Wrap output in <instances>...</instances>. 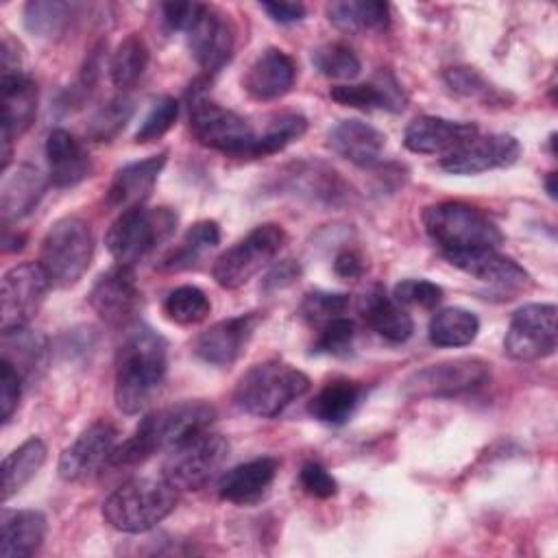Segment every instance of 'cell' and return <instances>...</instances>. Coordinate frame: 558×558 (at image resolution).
<instances>
[{
    "label": "cell",
    "mask_w": 558,
    "mask_h": 558,
    "mask_svg": "<svg viewBox=\"0 0 558 558\" xmlns=\"http://www.w3.org/2000/svg\"><path fill=\"white\" fill-rule=\"evenodd\" d=\"M279 462L275 458H255L225 471L218 480V495L238 506L257 504L272 486Z\"/></svg>",
    "instance_id": "obj_24"
},
{
    "label": "cell",
    "mask_w": 558,
    "mask_h": 558,
    "mask_svg": "<svg viewBox=\"0 0 558 558\" xmlns=\"http://www.w3.org/2000/svg\"><path fill=\"white\" fill-rule=\"evenodd\" d=\"M168 153H159V155H150L142 161H133L122 166L109 190H107V203L111 207H118L120 211L131 209V207H140L144 205V201L150 196L163 166H166Z\"/></svg>",
    "instance_id": "obj_23"
},
{
    "label": "cell",
    "mask_w": 558,
    "mask_h": 558,
    "mask_svg": "<svg viewBox=\"0 0 558 558\" xmlns=\"http://www.w3.org/2000/svg\"><path fill=\"white\" fill-rule=\"evenodd\" d=\"M118 445V429L111 421H96L83 429L59 456V475L65 482H85L109 466Z\"/></svg>",
    "instance_id": "obj_14"
},
{
    "label": "cell",
    "mask_w": 558,
    "mask_h": 558,
    "mask_svg": "<svg viewBox=\"0 0 558 558\" xmlns=\"http://www.w3.org/2000/svg\"><path fill=\"white\" fill-rule=\"evenodd\" d=\"M22 386H24L22 375L7 360H0V412H2L4 425L13 418L17 410Z\"/></svg>",
    "instance_id": "obj_49"
},
{
    "label": "cell",
    "mask_w": 558,
    "mask_h": 558,
    "mask_svg": "<svg viewBox=\"0 0 558 558\" xmlns=\"http://www.w3.org/2000/svg\"><path fill=\"white\" fill-rule=\"evenodd\" d=\"M259 325V314H240L222 318L194 340V353L214 366H231L240 360Z\"/></svg>",
    "instance_id": "obj_18"
},
{
    "label": "cell",
    "mask_w": 558,
    "mask_h": 558,
    "mask_svg": "<svg viewBox=\"0 0 558 558\" xmlns=\"http://www.w3.org/2000/svg\"><path fill=\"white\" fill-rule=\"evenodd\" d=\"M286 231L281 225L264 222L253 227L244 238L233 242L211 266V275L218 286L235 290L244 286L253 275L268 266L286 244Z\"/></svg>",
    "instance_id": "obj_9"
},
{
    "label": "cell",
    "mask_w": 558,
    "mask_h": 558,
    "mask_svg": "<svg viewBox=\"0 0 558 558\" xmlns=\"http://www.w3.org/2000/svg\"><path fill=\"white\" fill-rule=\"evenodd\" d=\"M211 312L207 294L196 286H179L163 301V314L179 325H196Z\"/></svg>",
    "instance_id": "obj_41"
},
{
    "label": "cell",
    "mask_w": 558,
    "mask_h": 558,
    "mask_svg": "<svg viewBox=\"0 0 558 558\" xmlns=\"http://www.w3.org/2000/svg\"><path fill=\"white\" fill-rule=\"evenodd\" d=\"M423 227L442 253L497 248L504 240L499 227L484 211L460 201H442L425 207Z\"/></svg>",
    "instance_id": "obj_5"
},
{
    "label": "cell",
    "mask_w": 558,
    "mask_h": 558,
    "mask_svg": "<svg viewBox=\"0 0 558 558\" xmlns=\"http://www.w3.org/2000/svg\"><path fill=\"white\" fill-rule=\"evenodd\" d=\"M490 377V368L480 357H456L414 371L403 381V392L412 399L458 397L482 388Z\"/></svg>",
    "instance_id": "obj_11"
},
{
    "label": "cell",
    "mask_w": 558,
    "mask_h": 558,
    "mask_svg": "<svg viewBox=\"0 0 558 558\" xmlns=\"http://www.w3.org/2000/svg\"><path fill=\"white\" fill-rule=\"evenodd\" d=\"M177 506V488L163 477H133L120 484L102 504L105 521L126 534H140L161 523Z\"/></svg>",
    "instance_id": "obj_3"
},
{
    "label": "cell",
    "mask_w": 558,
    "mask_h": 558,
    "mask_svg": "<svg viewBox=\"0 0 558 558\" xmlns=\"http://www.w3.org/2000/svg\"><path fill=\"white\" fill-rule=\"evenodd\" d=\"M445 83L460 96H466V98H477V100H493V96L497 94L495 87H490V83L473 68H449L445 70L442 74Z\"/></svg>",
    "instance_id": "obj_47"
},
{
    "label": "cell",
    "mask_w": 558,
    "mask_h": 558,
    "mask_svg": "<svg viewBox=\"0 0 558 558\" xmlns=\"http://www.w3.org/2000/svg\"><path fill=\"white\" fill-rule=\"evenodd\" d=\"M2 333V360H7L24 379V384H35L48 366V340L41 331L28 325L0 331Z\"/></svg>",
    "instance_id": "obj_28"
},
{
    "label": "cell",
    "mask_w": 558,
    "mask_h": 558,
    "mask_svg": "<svg viewBox=\"0 0 558 558\" xmlns=\"http://www.w3.org/2000/svg\"><path fill=\"white\" fill-rule=\"evenodd\" d=\"M355 340V323L347 316H338L318 327L312 351L325 355H347Z\"/></svg>",
    "instance_id": "obj_44"
},
{
    "label": "cell",
    "mask_w": 558,
    "mask_h": 558,
    "mask_svg": "<svg viewBox=\"0 0 558 558\" xmlns=\"http://www.w3.org/2000/svg\"><path fill=\"white\" fill-rule=\"evenodd\" d=\"M190 129L203 146L220 150L229 157L251 159V148L257 133L248 120L235 111L196 96L190 105Z\"/></svg>",
    "instance_id": "obj_10"
},
{
    "label": "cell",
    "mask_w": 558,
    "mask_h": 558,
    "mask_svg": "<svg viewBox=\"0 0 558 558\" xmlns=\"http://www.w3.org/2000/svg\"><path fill=\"white\" fill-rule=\"evenodd\" d=\"M307 390L310 377L303 371L279 360H266L240 377L233 399L244 412L272 418Z\"/></svg>",
    "instance_id": "obj_4"
},
{
    "label": "cell",
    "mask_w": 558,
    "mask_h": 558,
    "mask_svg": "<svg viewBox=\"0 0 558 558\" xmlns=\"http://www.w3.org/2000/svg\"><path fill=\"white\" fill-rule=\"evenodd\" d=\"M307 131V120L299 113H277L266 122L264 133H257L251 148V159L268 157L283 150L288 144L301 140Z\"/></svg>",
    "instance_id": "obj_38"
},
{
    "label": "cell",
    "mask_w": 558,
    "mask_h": 558,
    "mask_svg": "<svg viewBox=\"0 0 558 558\" xmlns=\"http://www.w3.org/2000/svg\"><path fill=\"white\" fill-rule=\"evenodd\" d=\"M364 397V388L351 379H333L327 381L314 399L307 403V412L329 425H340L351 418Z\"/></svg>",
    "instance_id": "obj_33"
},
{
    "label": "cell",
    "mask_w": 558,
    "mask_h": 558,
    "mask_svg": "<svg viewBox=\"0 0 558 558\" xmlns=\"http://www.w3.org/2000/svg\"><path fill=\"white\" fill-rule=\"evenodd\" d=\"M131 116H133V100L124 94H118L94 111L85 129L87 137H92L94 142H111L126 126Z\"/></svg>",
    "instance_id": "obj_40"
},
{
    "label": "cell",
    "mask_w": 558,
    "mask_h": 558,
    "mask_svg": "<svg viewBox=\"0 0 558 558\" xmlns=\"http://www.w3.org/2000/svg\"><path fill=\"white\" fill-rule=\"evenodd\" d=\"M294 78L296 65L292 57L279 48H266L248 65L242 85L255 100H275L292 89Z\"/></svg>",
    "instance_id": "obj_22"
},
{
    "label": "cell",
    "mask_w": 558,
    "mask_h": 558,
    "mask_svg": "<svg viewBox=\"0 0 558 558\" xmlns=\"http://www.w3.org/2000/svg\"><path fill=\"white\" fill-rule=\"evenodd\" d=\"M46 161L48 179L54 187H72L89 177L92 161L81 144L70 131L52 129L46 137Z\"/></svg>",
    "instance_id": "obj_25"
},
{
    "label": "cell",
    "mask_w": 558,
    "mask_h": 558,
    "mask_svg": "<svg viewBox=\"0 0 558 558\" xmlns=\"http://www.w3.org/2000/svg\"><path fill=\"white\" fill-rule=\"evenodd\" d=\"M52 281L37 262H24L2 275L0 331L24 327L39 312Z\"/></svg>",
    "instance_id": "obj_13"
},
{
    "label": "cell",
    "mask_w": 558,
    "mask_h": 558,
    "mask_svg": "<svg viewBox=\"0 0 558 558\" xmlns=\"http://www.w3.org/2000/svg\"><path fill=\"white\" fill-rule=\"evenodd\" d=\"M477 133V126L471 122H458L438 116H418L405 126L403 144L412 153L445 157Z\"/></svg>",
    "instance_id": "obj_20"
},
{
    "label": "cell",
    "mask_w": 558,
    "mask_h": 558,
    "mask_svg": "<svg viewBox=\"0 0 558 558\" xmlns=\"http://www.w3.org/2000/svg\"><path fill=\"white\" fill-rule=\"evenodd\" d=\"M0 527V556L26 558L41 547L48 525L39 510H2Z\"/></svg>",
    "instance_id": "obj_29"
},
{
    "label": "cell",
    "mask_w": 558,
    "mask_h": 558,
    "mask_svg": "<svg viewBox=\"0 0 558 558\" xmlns=\"http://www.w3.org/2000/svg\"><path fill=\"white\" fill-rule=\"evenodd\" d=\"M168 373V344L146 325L126 333L116 355L113 399L120 412L137 414L163 386Z\"/></svg>",
    "instance_id": "obj_1"
},
{
    "label": "cell",
    "mask_w": 558,
    "mask_h": 558,
    "mask_svg": "<svg viewBox=\"0 0 558 558\" xmlns=\"http://www.w3.org/2000/svg\"><path fill=\"white\" fill-rule=\"evenodd\" d=\"M360 314L377 336L395 344L405 342L414 331L410 314L381 286H373L360 296Z\"/></svg>",
    "instance_id": "obj_27"
},
{
    "label": "cell",
    "mask_w": 558,
    "mask_h": 558,
    "mask_svg": "<svg viewBox=\"0 0 558 558\" xmlns=\"http://www.w3.org/2000/svg\"><path fill=\"white\" fill-rule=\"evenodd\" d=\"M227 458V438L222 434L203 429L168 451L161 466V477L177 490H201L218 475Z\"/></svg>",
    "instance_id": "obj_8"
},
{
    "label": "cell",
    "mask_w": 558,
    "mask_h": 558,
    "mask_svg": "<svg viewBox=\"0 0 558 558\" xmlns=\"http://www.w3.org/2000/svg\"><path fill=\"white\" fill-rule=\"evenodd\" d=\"M87 301L105 325L126 327L142 307V292L133 266L118 264L102 272L96 279Z\"/></svg>",
    "instance_id": "obj_15"
},
{
    "label": "cell",
    "mask_w": 558,
    "mask_h": 558,
    "mask_svg": "<svg viewBox=\"0 0 558 558\" xmlns=\"http://www.w3.org/2000/svg\"><path fill=\"white\" fill-rule=\"evenodd\" d=\"M299 277H301V266L294 259H281L264 277V290H268V292L283 290V288L292 286L294 281H299Z\"/></svg>",
    "instance_id": "obj_51"
},
{
    "label": "cell",
    "mask_w": 558,
    "mask_h": 558,
    "mask_svg": "<svg viewBox=\"0 0 558 558\" xmlns=\"http://www.w3.org/2000/svg\"><path fill=\"white\" fill-rule=\"evenodd\" d=\"M349 294L344 292H327V290H314L307 292L301 303V316L305 323L320 327L338 316H344L349 310Z\"/></svg>",
    "instance_id": "obj_43"
},
{
    "label": "cell",
    "mask_w": 558,
    "mask_h": 558,
    "mask_svg": "<svg viewBox=\"0 0 558 558\" xmlns=\"http://www.w3.org/2000/svg\"><path fill=\"white\" fill-rule=\"evenodd\" d=\"M392 299L399 305L432 310L442 301V288L427 279H403L395 286Z\"/></svg>",
    "instance_id": "obj_46"
},
{
    "label": "cell",
    "mask_w": 558,
    "mask_h": 558,
    "mask_svg": "<svg viewBox=\"0 0 558 558\" xmlns=\"http://www.w3.org/2000/svg\"><path fill=\"white\" fill-rule=\"evenodd\" d=\"M312 63L323 76L336 78V81H351L362 70L357 54L347 44H340V41H329L318 46L312 52Z\"/></svg>",
    "instance_id": "obj_42"
},
{
    "label": "cell",
    "mask_w": 558,
    "mask_h": 558,
    "mask_svg": "<svg viewBox=\"0 0 558 558\" xmlns=\"http://www.w3.org/2000/svg\"><path fill=\"white\" fill-rule=\"evenodd\" d=\"M48 187L46 177L31 163H22L13 174L4 177L0 187L2 222L20 220L31 214Z\"/></svg>",
    "instance_id": "obj_30"
},
{
    "label": "cell",
    "mask_w": 558,
    "mask_h": 558,
    "mask_svg": "<svg viewBox=\"0 0 558 558\" xmlns=\"http://www.w3.org/2000/svg\"><path fill=\"white\" fill-rule=\"evenodd\" d=\"M94 235L85 220L76 216L59 218L50 225L41 240L39 264L48 272L52 286H74L92 264Z\"/></svg>",
    "instance_id": "obj_7"
},
{
    "label": "cell",
    "mask_w": 558,
    "mask_h": 558,
    "mask_svg": "<svg viewBox=\"0 0 558 558\" xmlns=\"http://www.w3.org/2000/svg\"><path fill=\"white\" fill-rule=\"evenodd\" d=\"M262 9L279 24H294L305 17V7L301 2H262Z\"/></svg>",
    "instance_id": "obj_53"
},
{
    "label": "cell",
    "mask_w": 558,
    "mask_h": 558,
    "mask_svg": "<svg viewBox=\"0 0 558 558\" xmlns=\"http://www.w3.org/2000/svg\"><path fill=\"white\" fill-rule=\"evenodd\" d=\"M150 50L142 35H126L109 59V76L118 89H131L146 72Z\"/></svg>",
    "instance_id": "obj_37"
},
{
    "label": "cell",
    "mask_w": 558,
    "mask_h": 558,
    "mask_svg": "<svg viewBox=\"0 0 558 558\" xmlns=\"http://www.w3.org/2000/svg\"><path fill=\"white\" fill-rule=\"evenodd\" d=\"M203 2H163L161 4V15L168 28L172 31H187L194 17L198 15Z\"/></svg>",
    "instance_id": "obj_50"
},
{
    "label": "cell",
    "mask_w": 558,
    "mask_h": 558,
    "mask_svg": "<svg viewBox=\"0 0 558 558\" xmlns=\"http://www.w3.org/2000/svg\"><path fill=\"white\" fill-rule=\"evenodd\" d=\"M0 109H2L0 137L13 142L31 129L37 116V85L22 70L2 72Z\"/></svg>",
    "instance_id": "obj_21"
},
{
    "label": "cell",
    "mask_w": 558,
    "mask_h": 558,
    "mask_svg": "<svg viewBox=\"0 0 558 558\" xmlns=\"http://www.w3.org/2000/svg\"><path fill=\"white\" fill-rule=\"evenodd\" d=\"M480 331V318L464 307H442L429 320V342L436 347H466Z\"/></svg>",
    "instance_id": "obj_36"
},
{
    "label": "cell",
    "mask_w": 558,
    "mask_h": 558,
    "mask_svg": "<svg viewBox=\"0 0 558 558\" xmlns=\"http://www.w3.org/2000/svg\"><path fill=\"white\" fill-rule=\"evenodd\" d=\"M177 116H179V102L172 96H161L150 107V111L142 120L140 129L135 131V144H148V142H155L161 135H166L172 129V124L177 122Z\"/></svg>",
    "instance_id": "obj_45"
},
{
    "label": "cell",
    "mask_w": 558,
    "mask_h": 558,
    "mask_svg": "<svg viewBox=\"0 0 558 558\" xmlns=\"http://www.w3.org/2000/svg\"><path fill=\"white\" fill-rule=\"evenodd\" d=\"M521 155V144L508 133L473 135L462 146L440 157V168L449 174H480L495 168L512 166Z\"/></svg>",
    "instance_id": "obj_17"
},
{
    "label": "cell",
    "mask_w": 558,
    "mask_h": 558,
    "mask_svg": "<svg viewBox=\"0 0 558 558\" xmlns=\"http://www.w3.org/2000/svg\"><path fill=\"white\" fill-rule=\"evenodd\" d=\"M299 484L307 495H312L316 499H329L338 493V482L333 480V475L323 464H318L314 460H310L301 466Z\"/></svg>",
    "instance_id": "obj_48"
},
{
    "label": "cell",
    "mask_w": 558,
    "mask_h": 558,
    "mask_svg": "<svg viewBox=\"0 0 558 558\" xmlns=\"http://www.w3.org/2000/svg\"><path fill=\"white\" fill-rule=\"evenodd\" d=\"M76 9L74 2L33 0L24 7V26L37 37H54L68 28Z\"/></svg>",
    "instance_id": "obj_39"
},
{
    "label": "cell",
    "mask_w": 558,
    "mask_h": 558,
    "mask_svg": "<svg viewBox=\"0 0 558 558\" xmlns=\"http://www.w3.org/2000/svg\"><path fill=\"white\" fill-rule=\"evenodd\" d=\"M442 255L451 266L501 292H517L525 283H530L527 270L519 266L512 257L497 253V248H471Z\"/></svg>",
    "instance_id": "obj_19"
},
{
    "label": "cell",
    "mask_w": 558,
    "mask_h": 558,
    "mask_svg": "<svg viewBox=\"0 0 558 558\" xmlns=\"http://www.w3.org/2000/svg\"><path fill=\"white\" fill-rule=\"evenodd\" d=\"M329 148L344 157L347 161L360 166V168H371L379 161L384 146H386V135L375 129L368 122L362 120H342L329 131Z\"/></svg>",
    "instance_id": "obj_26"
},
{
    "label": "cell",
    "mask_w": 558,
    "mask_h": 558,
    "mask_svg": "<svg viewBox=\"0 0 558 558\" xmlns=\"http://www.w3.org/2000/svg\"><path fill=\"white\" fill-rule=\"evenodd\" d=\"M325 13L336 28L347 33L384 31L390 24V7L379 0H336Z\"/></svg>",
    "instance_id": "obj_34"
},
{
    "label": "cell",
    "mask_w": 558,
    "mask_h": 558,
    "mask_svg": "<svg viewBox=\"0 0 558 558\" xmlns=\"http://www.w3.org/2000/svg\"><path fill=\"white\" fill-rule=\"evenodd\" d=\"M329 96L353 109H386V111H401L405 107V96L399 83L390 74H379L371 83H347L336 85L329 89Z\"/></svg>",
    "instance_id": "obj_31"
},
{
    "label": "cell",
    "mask_w": 558,
    "mask_h": 558,
    "mask_svg": "<svg viewBox=\"0 0 558 558\" xmlns=\"http://www.w3.org/2000/svg\"><path fill=\"white\" fill-rule=\"evenodd\" d=\"M46 445L41 438H28L2 460V499L20 493L44 466Z\"/></svg>",
    "instance_id": "obj_35"
},
{
    "label": "cell",
    "mask_w": 558,
    "mask_h": 558,
    "mask_svg": "<svg viewBox=\"0 0 558 558\" xmlns=\"http://www.w3.org/2000/svg\"><path fill=\"white\" fill-rule=\"evenodd\" d=\"M554 179H556V174L551 172V174H549V179H547V192H549V196H551V198L556 196V185H554Z\"/></svg>",
    "instance_id": "obj_54"
},
{
    "label": "cell",
    "mask_w": 558,
    "mask_h": 558,
    "mask_svg": "<svg viewBox=\"0 0 558 558\" xmlns=\"http://www.w3.org/2000/svg\"><path fill=\"white\" fill-rule=\"evenodd\" d=\"M216 418V410L205 401H179L148 412L135 427V432L116 445L109 466H135L155 456L157 451H170L185 438L209 429Z\"/></svg>",
    "instance_id": "obj_2"
},
{
    "label": "cell",
    "mask_w": 558,
    "mask_h": 558,
    "mask_svg": "<svg viewBox=\"0 0 558 558\" xmlns=\"http://www.w3.org/2000/svg\"><path fill=\"white\" fill-rule=\"evenodd\" d=\"M333 270L342 279H360L364 275V259L357 251L344 248L333 259Z\"/></svg>",
    "instance_id": "obj_52"
},
{
    "label": "cell",
    "mask_w": 558,
    "mask_h": 558,
    "mask_svg": "<svg viewBox=\"0 0 558 558\" xmlns=\"http://www.w3.org/2000/svg\"><path fill=\"white\" fill-rule=\"evenodd\" d=\"M558 344L556 305L527 303L519 307L504 338V351L517 362H536L554 355Z\"/></svg>",
    "instance_id": "obj_12"
},
{
    "label": "cell",
    "mask_w": 558,
    "mask_h": 558,
    "mask_svg": "<svg viewBox=\"0 0 558 558\" xmlns=\"http://www.w3.org/2000/svg\"><path fill=\"white\" fill-rule=\"evenodd\" d=\"M185 33L190 52L201 70L216 74L229 63L235 48V28L229 15L216 7L203 4Z\"/></svg>",
    "instance_id": "obj_16"
},
{
    "label": "cell",
    "mask_w": 558,
    "mask_h": 558,
    "mask_svg": "<svg viewBox=\"0 0 558 558\" xmlns=\"http://www.w3.org/2000/svg\"><path fill=\"white\" fill-rule=\"evenodd\" d=\"M218 242H220L218 222L216 220H201V222L192 225L185 231V235L181 238V242L161 257L157 268L166 270V272L190 270V268L198 266L201 259L218 246Z\"/></svg>",
    "instance_id": "obj_32"
},
{
    "label": "cell",
    "mask_w": 558,
    "mask_h": 558,
    "mask_svg": "<svg viewBox=\"0 0 558 558\" xmlns=\"http://www.w3.org/2000/svg\"><path fill=\"white\" fill-rule=\"evenodd\" d=\"M179 216L170 207H131L111 222L105 244L118 264L133 266L168 242L177 229Z\"/></svg>",
    "instance_id": "obj_6"
}]
</instances>
